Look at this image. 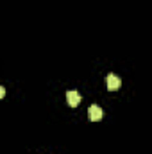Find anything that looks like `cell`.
I'll list each match as a JSON object with an SVG mask.
<instances>
[{"label": "cell", "mask_w": 152, "mask_h": 154, "mask_svg": "<svg viewBox=\"0 0 152 154\" xmlns=\"http://www.w3.org/2000/svg\"><path fill=\"white\" fill-rule=\"evenodd\" d=\"M88 116H90V120H91V122H99V120H102L104 111H102V108H100V106L91 104V106H90V109H88Z\"/></svg>", "instance_id": "1"}, {"label": "cell", "mask_w": 152, "mask_h": 154, "mask_svg": "<svg viewBox=\"0 0 152 154\" xmlns=\"http://www.w3.org/2000/svg\"><path fill=\"white\" fill-rule=\"evenodd\" d=\"M66 102H68V106L75 108V106H79V102H81V95L77 93L75 90H68L66 91Z\"/></svg>", "instance_id": "2"}, {"label": "cell", "mask_w": 152, "mask_h": 154, "mask_svg": "<svg viewBox=\"0 0 152 154\" xmlns=\"http://www.w3.org/2000/svg\"><path fill=\"white\" fill-rule=\"evenodd\" d=\"M120 84H122V81H120V77L116 75V74H109V75H108V88H109L111 91L118 90Z\"/></svg>", "instance_id": "3"}]
</instances>
